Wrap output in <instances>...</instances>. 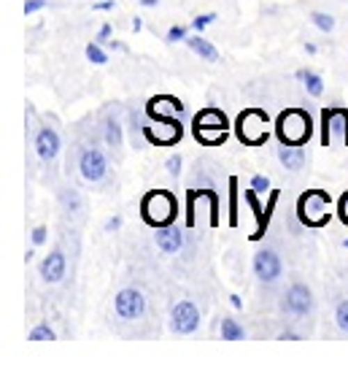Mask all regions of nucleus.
<instances>
[{
  "label": "nucleus",
  "instance_id": "obj_1",
  "mask_svg": "<svg viewBox=\"0 0 348 365\" xmlns=\"http://www.w3.org/2000/svg\"><path fill=\"white\" fill-rule=\"evenodd\" d=\"M175 214H178V201L173 198V192H168V189H152L141 201V217L152 228L173 225Z\"/></svg>",
  "mask_w": 348,
  "mask_h": 365
},
{
  "label": "nucleus",
  "instance_id": "obj_2",
  "mask_svg": "<svg viewBox=\"0 0 348 365\" xmlns=\"http://www.w3.org/2000/svg\"><path fill=\"white\" fill-rule=\"evenodd\" d=\"M192 133L200 143L205 146H216V143H224L227 141V133H230V122L224 111L219 109H203L197 111L195 119H192Z\"/></svg>",
  "mask_w": 348,
  "mask_h": 365
},
{
  "label": "nucleus",
  "instance_id": "obj_3",
  "mask_svg": "<svg viewBox=\"0 0 348 365\" xmlns=\"http://www.w3.org/2000/svg\"><path fill=\"white\" fill-rule=\"evenodd\" d=\"M276 136L281 143H308L313 136V122L303 109H286L276 119Z\"/></svg>",
  "mask_w": 348,
  "mask_h": 365
},
{
  "label": "nucleus",
  "instance_id": "obj_4",
  "mask_svg": "<svg viewBox=\"0 0 348 365\" xmlns=\"http://www.w3.org/2000/svg\"><path fill=\"white\" fill-rule=\"evenodd\" d=\"M297 217L308 228H324L332 217V201L324 189H308L297 201Z\"/></svg>",
  "mask_w": 348,
  "mask_h": 365
},
{
  "label": "nucleus",
  "instance_id": "obj_5",
  "mask_svg": "<svg viewBox=\"0 0 348 365\" xmlns=\"http://www.w3.org/2000/svg\"><path fill=\"white\" fill-rule=\"evenodd\" d=\"M267 125H270V119H267V114L262 109H246V111H240L238 122H235V133H238L243 143L260 146V143H264L270 138Z\"/></svg>",
  "mask_w": 348,
  "mask_h": 365
},
{
  "label": "nucleus",
  "instance_id": "obj_6",
  "mask_svg": "<svg viewBox=\"0 0 348 365\" xmlns=\"http://www.w3.org/2000/svg\"><path fill=\"white\" fill-rule=\"evenodd\" d=\"M322 143L332 149L348 146V109H324L322 111Z\"/></svg>",
  "mask_w": 348,
  "mask_h": 365
},
{
  "label": "nucleus",
  "instance_id": "obj_7",
  "mask_svg": "<svg viewBox=\"0 0 348 365\" xmlns=\"http://www.w3.org/2000/svg\"><path fill=\"white\" fill-rule=\"evenodd\" d=\"M113 314L122 322H135L146 314V295L135 287H125L113 295Z\"/></svg>",
  "mask_w": 348,
  "mask_h": 365
},
{
  "label": "nucleus",
  "instance_id": "obj_8",
  "mask_svg": "<svg viewBox=\"0 0 348 365\" xmlns=\"http://www.w3.org/2000/svg\"><path fill=\"white\" fill-rule=\"evenodd\" d=\"M79 173H81V179L89 184L106 182V176H109V160H106V155H103L97 146L81 149V152H79Z\"/></svg>",
  "mask_w": 348,
  "mask_h": 365
},
{
  "label": "nucleus",
  "instance_id": "obj_9",
  "mask_svg": "<svg viewBox=\"0 0 348 365\" xmlns=\"http://www.w3.org/2000/svg\"><path fill=\"white\" fill-rule=\"evenodd\" d=\"M283 311L294 320H305L313 314V293L305 287L303 281L289 284V290L283 293Z\"/></svg>",
  "mask_w": 348,
  "mask_h": 365
},
{
  "label": "nucleus",
  "instance_id": "obj_10",
  "mask_svg": "<svg viewBox=\"0 0 348 365\" xmlns=\"http://www.w3.org/2000/svg\"><path fill=\"white\" fill-rule=\"evenodd\" d=\"M200 327V309L192 300H178L171 309V330L175 336H192Z\"/></svg>",
  "mask_w": 348,
  "mask_h": 365
},
{
  "label": "nucleus",
  "instance_id": "obj_11",
  "mask_svg": "<svg viewBox=\"0 0 348 365\" xmlns=\"http://www.w3.org/2000/svg\"><path fill=\"white\" fill-rule=\"evenodd\" d=\"M254 276L260 279L262 284H273V281H278L283 274V263L281 257L276 254L273 249H260L254 254Z\"/></svg>",
  "mask_w": 348,
  "mask_h": 365
},
{
  "label": "nucleus",
  "instance_id": "obj_12",
  "mask_svg": "<svg viewBox=\"0 0 348 365\" xmlns=\"http://www.w3.org/2000/svg\"><path fill=\"white\" fill-rule=\"evenodd\" d=\"M143 136L149 138L152 143H162V146H173L181 141L184 130H181V122L178 119H157V125L143 127Z\"/></svg>",
  "mask_w": 348,
  "mask_h": 365
},
{
  "label": "nucleus",
  "instance_id": "obj_13",
  "mask_svg": "<svg viewBox=\"0 0 348 365\" xmlns=\"http://www.w3.org/2000/svg\"><path fill=\"white\" fill-rule=\"evenodd\" d=\"M33 146H35V155L44 162H54L60 155V136L54 127H38V133L33 138Z\"/></svg>",
  "mask_w": 348,
  "mask_h": 365
},
{
  "label": "nucleus",
  "instance_id": "obj_14",
  "mask_svg": "<svg viewBox=\"0 0 348 365\" xmlns=\"http://www.w3.org/2000/svg\"><path fill=\"white\" fill-rule=\"evenodd\" d=\"M65 271H68V260L63 249H52L41 260V279H44L46 284H60L65 279Z\"/></svg>",
  "mask_w": 348,
  "mask_h": 365
},
{
  "label": "nucleus",
  "instance_id": "obj_15",
  "mask_svg": "<svg viewBox=\"0 0 348 365\" xmlns=\"http://www.w3.org/2000/svg\"><path fill=\"white\" fill-rule=\"evenodd\" d=\"M154 244L157 249L165 251V254H178L187 244V233L175 225H165V228H157L154 233Z\"/></svg>",
  "mask_w": 348,
  "mask_h": 365
},
{
  "label": "nucleus",
  "instance_id": "obj_16",
  "mask_svg": "<svg viewBox=\"0 0 348 365\" xmlns=\"http://www.w3.org/2000/svg\"><path fill=\"white\" fill-rule=\"evenodd\" d=\"M146 111L152 119H175L184 111V103L173 95H157L146 103Z\"/></svg>",
  "mask_w": 348,
  "mask_h": 365
},
{
  "label": "nucleus",
  "instance_id": "obj_17",
  "mask_svg": "<svg viewBox=\"0 0 348 365\" xmlns=\"http://www.w3.org/2000/svg\"><path fill=\"white\" fill-rule=\"evenodd\" d=\"M276 155H278V160H281V165L286 171H292V173L303 171V165H305L303 143H281V146L276 149Z\"/></svg>",
  "mask_w": 348,
  "mask_h": 365
},
{
  "label": "nucleus",
  "instance_id": "obj_18",
  "mask_svg": "<svg viewBox=\"0 0 348 365\" xmlns=\"http://www.w3.org/2000/svg\"><path fill=\"white\" fill-rule=\"evenodd\" d=\"M60 205H63V211L68 217H81V211H84V201H81L76 187H65L60 192Z\"/></svg>",
  "mask_w": 348,
  "mask_h": 365
},
{
  "label": "nucleus",
  "instance_id": "obj_19",
  "mask_svg": "<svg viewBox=\"0 0 348 365\" xmlns=\"http://www.w3.org/2000/svg\"><path fill=\"white\" fill-rule=\"evenodd\" d=\"M187 44H189V49L195 52L197 57H203V60H208V63H219L216 46L211 44L208 38H203L200 33H197V36H192V38H187Z\"/></svg>",
  "mask_w": 348,
  "mask_h": 365
},
{
  "label": "nucleus",
  "instance_id": "obj_20",
  "mask_svg": "<svg viewBox=\"0 0 348 365\" xmlns=\"http://www.w3.org/2000/svg\"><path fill=\"white\" fill-rule=\"evenodd\" d=\"M297 79L303 81L308 95H313V98H322V95H324V81H322V76H319L316 70H300Z\"/></svg>",
  "mask_w": 348,
  "mask_h": 365
},
{
  "label": "nucleus",
  "instance_id": "obj_21",
  "mask_svg": "<svg viewBox=\"0 0 348 365\" xmlns=\"http://www.w3.org/2000/svg\"><path fill=\"white\" fill-rule=\"evenodd\" d=\"M221 339L224 341H246V330H243V325H238V320L221 317Z\"/></svg>",
  "mask_w": 348,
  "mask_h": 365
},
{
  "label": "nucleus",
  "instance_id": "obj_22",
  "mask_svg": "<svg viewBox=\"0 0 348 365\" xmlns=\"http://www.w3.org/2000/svg\"><path fill=\"white\" fill-rule=\"evenodd\" d=\"M106 143H109L111 149H119V146H122V122H119L116 114L106 119Z\"/></svg>",
  "mask_w": 348,
  "mask_h": 365
},
{
  "label": "nucleus",
  "instance_id": "obj_23",
  "mask_svg": "<svg viewBox=\"0 0 348 365\" xmlns=\"http://www.w3.org/2000/svg\"><path fill=\"white\" fill-rule=\"evenodd\" d=\"M27 339H30V341H57V333L49 327V322H38V325L30 330Z\"/></svg>",
  "mask_w": 348,
  "mask_h": 365
},
{
  "label": "nucleus",
  "instance_id": "obj_24",
  "mask_svg": "<svg viewBox=\"0 0 348 365\" xmlns=\"http://www.w3.org/2000/svg\"><path fill=\"white\" fill-rule=\"evenodd\" d=\"M335 325H338L340 333H346L348 336V297L335 306Z\"/></svg>",
  "mask_w": 348,
  "mask_h": 365
},
{
  "label": "nucleus",
  "instance_id": "obj_25",
  "mask_svg": "<svg viewBox=\"0 0 348 365\" xmlns=\"http://www.w3.org/2000/svg\"><path fill=\"white\" fill-rule=\"evenodd\" d=\"M310 22L316 24L322 33H332V30H335V20H332L326 11H313V14H310Z\"/></svg>",
  "mask_w": 348,
  "mask_h": 365
},
{
  "label": "nucleus",
  "instance_id": "obj_26",
  "mask_svg": "<svg viewBox=\"0 0 348 365\" xmlns=\"http://www.w3.org/2000/svg\"><path fill=\"white\" fill-rule=\"evenodd\" d=\"M87 60L89 63H95V65H106L109 63V54L100 49V44L95 41V44H89L87 46Z\"/></svg>",
  "mask_w": 348,
  "mask_h": 365
},
{
  "label": "nucleus",
  "instance_id": "obj_27",
  "mask_svg": "<svg viewBox=\"0 0 348 365\" xmlns=\"http://www.w3.org/2000/svg\"><path fill=\"white\" fill-rule=\"evenodd\" d=\"M189 38V27H184V24H175V27H171L168 30V44H175V41H187Z\"/></svg>",
  "mask_w": 348,
  "mask_h": 365
},
{
  "label": "nucleus",
  "instance_id": "obj_28",
  "mask_svg": "<svg viewBox=\"0 0 348 365\" xmlns=\"http://www.w3.org/2000/svg\"><path fill=\"white\" fill-rule=\"evenodd\" d=\"M211 22H216V14H200V17H195V22H192V30L203 33Z\"/></svg>",
  "mask_w": 348,
  "mask_h": 365
},
{
  "label": "nucleus",
  "instance_id": "obj_29",
  "mask_svg": "<svg viewBox=\"0 0 348 365\" xmlns=\"http://www.w3.org/2000/svg\"><path fill=\"white\" fill-rule=\"evenodd\" d=\"M181 165H184L181 155H173V157H168V162H165V168H168V173H171L173 179H178V173H181Z\"/></svg>",
  "mask_w": 348,
  "mask_h": 365
},
{
  "label": "nucleus",
  "instance_id": "obj_30",
  "mask_svg": "<svg viewBox=\"0 0 348 365\" xmlns=\"http://www.w3.org/2000/svg\"><path fill=\"white\" fill-rule=\"evenodd\" d=\"M46 6H49L46 0H27V3H24V14H27V17H33V14L44 11Z\"/></svg>",
  "mask_w": 348,
  "mask_h": 365
},
{
  "label": "nucleus",
  "instance_id": "obj_31",
  "mask_svg": "<svg viewBox=\"0 0 348 365\" xmlns=\"http://www.w3.org/2000/svg\"><path fill=\"white\" fill-rule=\"evenodd\" d=\"M251 189H257V192H267V189H270V179L257 173V176L251 179Z\"/></svg>",
  "mask_w": 348,
  "mask_h": 365
},
{
  "label": "nucleus",
  "instance_id": "obj_32",
  "mask_svg": "<svg viewBox=\"0 0 348 365\" xmlns=\"http://www.w3.org/2000/svg\"><path fill=\"white\" fill-rule=\"evenodd\" d=\"M46 233H49V230H46L44 225H38V228L33 230V247H44V244H46Z\"/></svg>",
  "mask_w": 348,
  "mask_h": 365
},
{
  "label": "nucleus",
  "instance_id": "obj_33",
  "mask_svg": "<svg viewBox=\"0 0 348 365\" xmlns=\"http://www.w3.org/2000/svg\"><path fill=\"white\" fill-rule=\"evenodd\" d=\"M338 214H340V219L348 225V192H343V198H340V203H338Z\"/></svg>",
  "mask_w": 348,
  "mask_h": 365
},
{
  "label": "nucleus",
  "instance_id": "obj_34",
  "mask_svg": "<svg viewBox=\"0 0 348 365\" xmlns=\"http://www.w3.org/2000/svg\"><path fill=\"white\" fill-rule=\"evenodd\" d=\"M97 44H109L111 41V24H103L100 27V33H97V38H95Z\"/></svg>",
  "mask_w": 348,
  "mask_h": 365
},
{
  "label": "nucleus",
  "instance_id": "obj_35",
  "mask_svg": "<svg viewBox=\"0 0 348 365\" xmlns=\"http://www.w3.org/2000/svg\"><path fill=\"white\" fill-rule=\"evenodd\" d=\"M119 228H122V217H111L106 222V233H116Z\"/></svg>",
  "mask_w": 348,
  "mask_h": 365
},
{
  "label": "nucleus",
  "instance_id": "obj_36",
  "mask_svg": "<svg viewBox=\"0 0 348 365\" xmlns=\"http://www.w3.org/2000/svg\"><path fill=\"white\" fill-rule=\"evenodd\" d=\"M95 11H113V0H103V3H97Z\"/></svg>",
  "mask_w": 348,
  "mask_h": 365
},
{
  "label": "nucleus",
  "instance_id": "obj_37",
  "mask_svg": "<svg viewBox=\"0 0 348 365\" xmlns=\"http://www.w3.org/2000/svg\"><path fill=\"white\" fill-rule=\"evenodd\" d=\"M297 339H300L297 333H283L281 336V341H297Z\"/></svg>",
  "mask_w": 348,
  "mask_h": 365
},
{
  "label": "nucleus",
  "instance_id": "obj_38",
  "mask_svg": "<svg viewBox=\"0 0 348 365\" xmlns=\"http://www.w3.org/2000/svg\"><path fill=\"white\" fill-rule=\"evenodd\" d=\"M230 303H232V309H240V306H243V300H240L238 295H230Z\"/></svg>",
  "mask_w": 348,
  "mask_h": 365
},
{
  "label": "nucleus",
  "instance_id": "obj_39",
  "mask_svg": "<svg viewBox=\"0 0 348 365\" xmlns=\"http://www.w3.org/2000/svg\"><path fill=\"white\" fill-rule=\"evenodd\" d=\"M157 3H159V0H141L143 8H152V6H157Z\"/></svg>",
  "mask_w": 348,
  "mask_h": 365
},
{
  "label": "nucleus",
  "instance_id": "obj_40",
  "mask_svg": "<svg viewBox=\"0 0 348 365\" xmlns=\"http://www.w3.org/2000/svg\"><path fill=\"white\" fill-rule=\"evenodd\" d=\"M141 27H143V22H141V20H138V17H135V20H132V30H135V33H138V30H141Z\"/></svg>",
  "mask_w": 348,
  "mask_h": 365
},
{
  "label": "nucleus",
  "instance_id": "obj_41",
  "mask_svg": "<svg viewBox=\"0 0 348 365\" xmlns=\"http://www.w3.org/2000/svg\"><path fill=\"white\" fill-rule=\"evenodd\" d=\"M305 52H308V54H316L319 49H316V44H305Z\"/></svg>",
  "mask_w": 348,
  "mask_h": 365
},
{
  "label": "nucleus",
  "instance_id": "obj_42",
  "mask_svg": "<svg viewBox=\"0 0 348 365\" xmlns=\"http://www.w3.org/2000/svg\"><path fill=\"white\" fill-rule=\"evenodd\" d=\"M343 247H346V249H348V238H346V241H343Z\"/></svg>",
  "mask_w": 348,
  "mask_h": 365
}]
</instances>
